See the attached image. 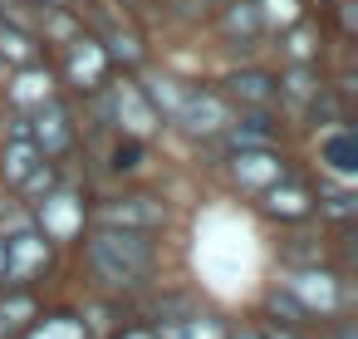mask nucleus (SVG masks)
Wrapping results in <instances>:
<instances>
[{
	"mask_svg": "<svg viewBox=\"0 0 358 339\" xmlns=\"http://www.w3.org/2000/svg\"><path fill=\"white\" fill-rule=\"evenodd\" d=\"M20 182H25L30 192H45V187H50V167H40V172H25Z\"/></svg>",
	"mask_w": 358,
	"mask_h": 339,
	"instance_id": "393cba45",
	"label": "nucleus"
},
{
	"mask_svg": "<svg viewBox=\"0 0 358 339\" xmlns=\"http://www.w3.org/2000/svg\"><path fill=\"white\" fill-rule=\"evenodd\" d=\"M177 118H182L192 133H221V128L231 123V113H226V104H221L216 94H187L182 109H177Z\"/></svg>",
	"mask_w": 358,
	"mask_h": 339,
	"instance_id": "20e7f679",
	"label": "nucleus"
},
{
	"mask_svg": "<svg viewBox=\"0 0 358 339\" xmlns=\"http://www.w3.org/2000/svg\"><path fill=\"white\" fill-rule=\"evenodd\" d=\"M40 221H45V231H50L55 241H69V236L84 226V212H79V202H74L69 192H59V197H50V202L40 207Z\"/></svg>",
	"mask_w": 358,
	"mask_h": 339,
	"instance_id": "39448f33",
	"label": "nucleus"
},
{
	"mask_svg": "<svg viewBox=\"0 0 358 339\" xmlns=\"http://www.w3.org/2000/svg\"><path fill=\"white\" fill-rule=\"evenodd\" d=\"M30 310H35V305H30L25 295H15V300H6V305H0V324H20Z\"/></svg>",
	"mask_w": 358,
	"mask_h": 339,
	"instance_id": "aec40b11",
	"label": "nucleus"
},
{
	"mask_svg": "<svg viewBox=\"0 0 358 339\" xmlns=\"http://www.w3.org/2000/svg\"><path fill=\"white\" fill-rule=\"evenodd\" d=\"M35 138H40V148H45V153H59V148L69 143L64 109H59L55 99H45V104H40V113H35Z\"/></svg>",
	"mask_w": 358,
	"mask_h": 339,
	"instance_id": "1a4fd4ad",
	"label": "nucleus"
},
{
	"mask_svg": "<svg viewBox=\"0 0 358 339\" xmlns=\"http://www.w3.org/2000/svg\"><path fill=\"white\" fill-rule=\"evenodd\" d=\"M99 221H108V226H148V221H162V207L138 197V202H123V207H103Z\"/></svg>",
	"mask_w": 358,
	"mask_h": 339,
	"instance_id": "9b49d317",
	"label": "nucleus"
},
{
	"mask_svg": "<svg viewBox=\"0 0 358 339\" xmlns=\"http://www.w3.org/2000/svg\"><path fill=\"white\" fill-rule=\"evenodd\" d=\"M275 339H294V334H275Z\"/></svg>",
	"mask_w": 358,
	"mask_h": 339,
	"instance_id": "473e14b6",
	"label": "nucleus"
},
{
	"mask_svg": "<svg viewBox=\"0 0 358 339\" xmlns=\"http://www.w3.org/2000/svg\"><path fill=\"white\" fill-rule=\"evenodd\" d=\"M152 261V246L138 236V231H99L89 241V265L108 280V285H133Z\"/></svg>",
	"mask_w": 358,
	"mask_h": 339,
	"instance_id": "f03ea898",
	"label": "nucleus"
},
{
	"mask_svg": "<svg viewBox=\"0 0 358 339\" xmlns=\"http://www.w3.org/2000/svg\"><path fill=\"white\" fill-rule=\"evenodd\" d=\"M103 64H108V55H103L94 40H79V45L69 50V79H74V84H99V79H103Z\"/></svg>",
	"mask_w": 358,
	"mask_h": 339,
	"instance_id": "6e6552de",
	"label": "nucleus"
},
{
	"mask_svg": "<svg viewBox=\"0 0 358 339\" xmlns=\"http://www.w3.org/2000/svg\"><path fill=\"white\" fill-rule=\"evenodd\" d=\"M236 177H241V187H270V182H280V158H270L260 148H241L236 153Z\"/></svg>",
	"mask_w": 358,
	"mask_h": 339,
	"instance_id": "423d86ee",
	"label": "nucleus"
},
{
	"mask_svg": "<svg viewBox=\"0 0 358 339\" xmlns=\"http://www.w3.org/2000/svg\"><path fill=\"white\" fill-rule=\"evenodd\" d=\"M338 339H353V329H343V334H338Z\"/></svg>",
	"mask_w": 358,
	"mask_h": 339,
	"instance_id": "7c9ffc66",
	"label": "nucleus"
},
{
	"mask_svg": "<svg viewBox=\"0 0 358 339\" xmlns=\"http://www.w3.org/2000/svg\"><path fill=\"white\" fill-rule=\"evenodd\" d=\"M113 162H118V167H138V148H118Z\"/></svg>",
	"mask_w": 358,
	"mask_h": 339,
	"instance_id": "cd10ccee",
	"label": "nucleus"
},
{
	"mask_svg": "<svg viewBox=\"0 0 358 339\" xmlns=\"http://www.w3.org/2000/svg\"><path fill=\"white\" fill-rule=\"evenodd\" d=\"M0 280H6V246H0Z\"/></svg>",
	"mask_w": 358,
	"mask_h": 339,
	"instance_id": "c756f323",
	"label": "nucleus"
},
{
	"mask_svg": "<svg viewBox=\"0 0 358 339\" xmlns=\"http://www.w3.org/2000/svg\"><path fill=\"white\" fill-rule=\"evenodd\" d=\"M123 339H152V334H148V329H133V334H123Z\"/></svg>",
	"mask_w": 358,
	"mask_h": 339,
	"instance_id": "c85d7f7f",
	"label": "nucleus"
},
{
	"mask_svg": "<svg viewBox=\"0 0 358 339\" xmlns=\"http://www.w3.org/2000/svg\"><path fill=\"white\" fill-rule=\"evenodd\" d=\"M45 256H50V246H45L40 236H15V241H10V251H6V275L25 280L35 265H45Z\"/></svg>",
	"mask_w": 358,
	"mask_h": 339,
	"instance_id": "0eeeda50",
	"label": "nucleus"
},
{
	"mask_svg": "<svg viewBox=\"0 0 358 339\" xmlns=\"http://www.w3.org/2000/svg\"><path fill=\"white\" fill-rule=\"evenodd\" d=\"M226 30H241V35H250V30H255V11H231Z\"/></svg>",
	"mask_w": 358,
	"mask_h": 339,
	"instance_id": "4be33fe9",
	"label": "nucleus"
},
{
	"mask_svg": "<svg viewBox=\"0 0 358 339\" xmlns=\"http://www.w3.org/2000/svg\"><path fill=\"white\" fill-rule=\"evenodd\" d=\"M289 55L304 60V55H309V35H294V40H289Z\"/></svg>",
	"mask_w": 358,
	"mask_h": 339,
	"instance_id": "bb28decb",
	"label": "nucleus"
},
{
	"mask_svg": "<svg viewBox=\"0 0 358 339\" xmlns=\"http://www.w3.org/2000/svg\"><path fill=\"white\" fill-rule=\"evenodd\" d=\"M265 207H270L275 216H289V221H294V216H304L314 202H309V192H299V187H280V182H270V202H265Z\"/></svg>",
	"mask_w": 358,
	"mask_h": 339,
	"instance_id": "f8f14e48",
	"label": "nucleus"
},
{
	"mask_svg": "<svg viewBox=\"0 0 358 339\" xmlns=\"http://www.w3.org/2000/svg\"><path fill=\"white\" fill-rule=\"evenodd\" d=\"M0 55H10V60H20V64H25V60L35 55V45H30L20 30H0Z\"/></svg>",
	"mask_w": 358,
	"mask_h": 339,
	"instance_id": "a211bd4d",
	"label": "nucleus"
},
{
	"mask_svg": "<svg viewBox=\"0 0 358 339\" xmlns=\"http://www.w3.org/2000/svg\"><path fill=\"white\" fill-rule=\"evenodd\" d=\"M10 99H15V104H45V99H50V74L25 69V74L15 79V89H10Z\"/></svg>",
	"mask_w": 358,
	"mask_h": 339,
	"instance_id": "ddd939ff",
	"label": "nucleus"
},
{
	"mask_svg": "<svg viewBox=\"0 0 358 339\" xmlns=\"http://www.w3.org/2000/svg\"><path fill=\"white\" fill-rule=\"evenodd\" d=\"M265 11L275 20H294V0H265Z\"/></svg>",
	"mask_w": 358,
	"mask_h": 339,
	"instance_id": "b1692460",
	"label": "nucleus"
},
{
	"mask_svg": "<svg viewBox=\"0 0 358 339\" xmlns=\"http://www.w3.org/2000/svg\"><path fill=\"white\" fill-rule=\"evenodd\" d=\"M231 89H236V99H245V104H270V79H265V74H236Z\"/></svg>",
	"mask_w": 358,
	"mask_h": 339,
	"instance_id": "4468645a",
	"label": "nucleus"
},
{
	"mask_svg": "<svg viewBox=\"0 0 358 339\" xmlns=\"http://www.w3.org/2000/svg\"><path fill=\"white\" fill-rule=\"evenodd\" d=\"M289 295L299 300V310H334L338 305V280L329 275V270H299L294 280H289Z\"/></svg>",
	"mask_w": 358,
	"mask_h": 339,
	"instance_id": "7ed1b4c3",
	"label": "nucleus"
},
{
	"mask_svg": "<svg viewBox=\"0 0 358 339\" xmlns=\"http://www.w3.org/2000/svg\"><path fill=\"white\" fill-rule=\"evenodd\" d=\"M289 94H294V99H304V94H309V79H304V69H294V74H289Z\"/></svg>",
	"mask_w": 358,
	"mask_h": 339,
	"instance_id": "a878e982",
	"label": "nucleus"
},
{
	"mask_svg": "<svg viewBox=\"0 0 358 339\" xmlns=\"http://www.w3.org/2000/svg\"><path fill=\"white\" fill-rule=\"evenodd\" d=\"M182 99H187V94H177V89H172V79H152V104H162L167 113H177V109H182Z\"/></svg>",
	"mask_w": 358,
	"mask_h": 339,
	"instance_id": "6ab92c4d",
	"label": "nucleus"
},
{
	"mask_svg": "<svg viewBox=\"0 0 358 339\" xmlns=\"http://www.w3.org/2000/svg\"><path fill=\"white\" fill-rule=\"evenodd\" d=\"M30 167H35V148H30L25 138H20V143H10V148H6V182H20Z\"/></svg>",
	"mask_w": 358,
	"mask_h": 339,
	"instance_id": "2eb2a0df",
	"label": "nucleus"
},
{
	"mask_svg": "<svg viewBox=\"0 0 358 339\" xmlns=\"http://www.w3.org/2000/svg\"><path fill=\"white\" fill-rule=\"evenodd\" d=\"M182 339H221V329H216L211 319H196V324H187V329H182Z\"/></svg>",
	"mask_w": 358,
	"mask_h": 339,
	"instance_id": "412c9836",
	"label": "nucleus"
},
{
	"mask_svg": "<svg viewBox=\"0 0 358 339\" xmlns=\"http://www.w3.org/2000/svg\"><path fill=\"white\" fill-rule=\"evenodd\" d=\"M118 118H123V123H128V133H138V138H143V133H152V123H157V118H152V109L143 104V94H138V89H128V84H118Z\"/></svg>",
	"mask_w": 358,
	"mask_h": 339,
	"instance_id": "9d476101",
	"label": "nucleus"
},
{
	"mask_svg": "<svg viewBox=\"0 0 358 339\" xmlns=\"http://www.w3.org/2000/svg\"><path fill=\"white\" fill-rule=\"evenodd\" d=\"M196 265L201 275L221 290V295H241L250 290L255 270H260V246H255V231L231 216V212H211L201 226H196Z\"/></svg>",
	"mask_w": 358,
	"mask_h": 339,
	"instance_id": "f257e3e1",
	"label": "nucleus"
},
{
	"mask_svg": "<svg viewBox=\"0 0 358 339\" xmlns=\"http://www.w3.org/2000/svg\"><path fill=\"white\" fill-rule=\"evenodd\" d=\"M270 310H275V314H304L294 295H270Z\"/></svg>",
	"mask_w": 358,
	"mask_h": 339,
	"instance_id": "5701e85b",
	"label": "nucleus"
},
{
	"mask_svg": "<svg viewBox=\"0 0 358 339\" xmlns=\"http://www.w3.org/2000/svg\"><path fill=\"white\" fill-rule=\"evenodd\" d=\"M324 158H329L334 172H353V138H348V133H334V138L324 143Z\"/></svg>",
	"mask_w": 358,
	"mask_h": 339,
	"instance_id": "dca6fc26",
	"label": "nucleus"
},
{
	"mask_svg": "<svg viewBox=\"0 0 358 339\" xmlns=\"http://www.w3.org/2000/svg\"><path fill=\"white\" fill-rule=\"evenodd\" d=\"M30 339H84V324L79 319H45Z\"/></svg>",
	"mask_w": 358,
	"mask_h": 339,
	"instance_id": "f3484780",
	"label": "nucleus"
},
{
	"mask_svg": "<svg viewBox=\"0 0 358 339\" xmlns=\"http://www.w3.org/2000/svg\"><path fill=\"white\" fill-rule=\"evenodd\" d=\"M236 339H260V334H236Z\"/></svg>",
	"mask_w": 358,
	"mask_h": 339,
	"instance_id": "2f4dec72",
	"label": "nucleus"
}]
</instances>
